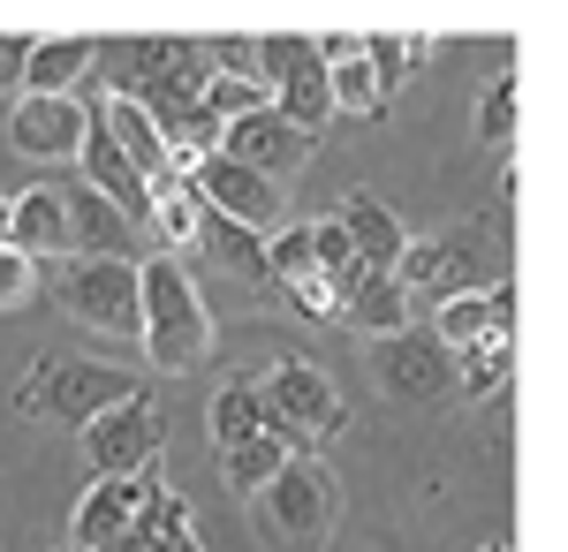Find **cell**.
<instances>
[{
	"instance_id": "cell-1",
	"label": "cell",
	"mask_w": 568,
	"mask_h": 552,
	"mask_svg": "<svg viewBox=\"0 0 568 552\" xmlns=\"http://www.w3.org/2000/svg\"><path fill=\"white\" fill-rule=\"evenodd\" d=\"M136 340L160 371H197L213 356V318H205V296L190 280L182 257H144L136 265Z\"/></svg>"
},
{
	"instance_id": "cell-2",
	"label": "cell",
	"mask_w": 568,
	"mask_h": 552,
	"mask_svg": "<svg viewBox=\"0 0 568 552\" xmlns=\"http://www.w3.org/2000/svg\"><path fill=\"white\" fill-rule=\"evenodd\" d=\"M144 379H130L122 364H91V356H45L31 386H23V417H53V425L84 431L91 417H106L114 401H130Z\"/></svg>"
},
{
	"instance_id": "cell-3",
	"label": "cell",
	"mask_w": 568,
	"mask_h": 552,
	"mask_svg": "<svg viewBox=\"0 0 568 552\" xmlns=\"http://www.w3.org/2000/svg\"><path fill=\"white\" fill-rule=\"evenodd\" d=\"M258 401H265V431L288 439V447H311V439L342 431V393H334V379L318 364H296V356L273 364L258 379Z\"/></svg>"
},
{
	"instance_id": "cell-4",
	"label": "cell",
	"mask_w": 568,
	"mask_h": 552,
	"mask_svg": "<svg viewBox=\"0 0 568 552\" xmlns=\"http://www.w3.org/2000/svg\"><path fill=\"white\" fill-rule=\"evenodd\" d=\"M61 303L91 334L136 340V257H77V265H61Z\"/></svg>"
},
{
	"instance_id": "cell-5",
	"label": "cell",
	"mask_w": 568,
	"mask_h": 552,
	"mask_svg": "<svg viewBox=\"0 0 568 552\" xmlns=\"http://www.w3.org/2000/svg\"><path fill=\"white\" fill-rule=\"evenodd\" d=\"M326 522H334V484L296 454V462L258 492V530L273 538V552H311L326 538Z\"/></svg>"
},
{
	"instance_id": "cell-6",
	"label": "cell",
	"mask_w": 568,
	"mask_h": 552,
	"mask_svg": "<svg viewBox=\"0 0 568 552\" xmlns=\"http://www.w3.org/2000/svg\"><path fill=\"white\" fill-rule=\"evenodd\" d=\"M84 454L99 477H144V469L160 462V409H152V393L136 386L130 401H114L106 417H91L84 425Z\"/></svg>"
},
{
	"instance_id": "cell-7",
	"label": "cell",
	"mask_w": 568,
	"mask_h": 552,
	"mask_svg": "<svg viewBox=\"0 0 568 552\" xmlns=\"http://www.w3.org/2000/svg\"><path fill=\"white\" fill-rule=\"evenodd\" d=\"M182 182L197 190V205H205V213L235 219V227H251V235H265V227L281 219V190L258 182L251 167H235V160H220V152H213V160H197Z\"/></svg>"
},
{
	"instance_id": "cell-8",
	"label": "cell",
	"mask_w": 568,
	"mask_h": 552,
	"mask_svg": "<svg viewBox=\"0 0 568 552\" xmlns=\"http://www.w3.org/2000/svg\"><path fill=\"white\" fill-rule=\"evenodd\" d=\"M220 160H235V167H251L258 182L281 190V174H296L311 160V136H296L273 106H258V114H243V122L220 129Z\"/></svg>"
},
{
	"instance_id": "cell-9",
	"label": "cell",
	"mask_w": 568,
	"mask_h": 552,
	"mask_svg": "<svg viewBox=\"0 0 568 552\" xmlns=\"http://www.w3.org/2000/svg\"><path fill=\"white\" fill-rule=\"evenodd\" d=\"M84 122L91 106L77 99H16V114H8V144L23 152V160H77V144H84Z\"/></svg>"
},
{
	"instance_id": "cell-10",
	"label": "cell",
	"mask_w": 568,
	"mask_h": 552,
	"mask_svg": "<svg viewBox=\"0 0 568 552\" xmlns=\"http://www.w3.org/2000/svg\"><path fill=\"white\" fill-rule=\"evenodd\" d=\"M379 379H387L394 401H433V393L455 386V356H447L433 334H417V326H409V334L379 340Z\"/></svg>"
},
{
	"instance_id": "cell-11",
	"label": "cell",
	"mask_w": 568,
	"mask_h": 552,
	"mask_svg": "<svg viewBox=\"0 0 568 552\" xmlns=\"http://www.w3.org/2000/svg\"><path fill=\"white\" fill-rule=\"evenodd\" d=\"M61 197V219H69V257H136V235L122 227V213L84 190V182H53Z\"/></svg>"
},
{
	"instance_id": "cell-12",
	"label": "cell",
	"mask_w": 568,
	"mask_h": 552,
	"mask_svg": "<svg viewBox=\"0 0 568 552\" xmlns=\"http://www.w3.org/2000/svg\"><path fill=\"white\" fill-rule=\"evenodd\" d=\"M136 500H144V477H91V492L77 500V522H69V552H99L130 538Z\"/></svg>"
},
{
	"instance_id": "cell-13",
	"label": "cell",
	"mask_w": 568,
	"mask_h": 552,
	"mask_svg": "<svg viewBox=\"0 0 568 552\" xmlns=\"http://www.w3.org/2000/svg\"><path fill=\"white\" fill-rule=\"evenodd\" d=\"M0 243L16 257H69V219H61V197H53V182L39 190H16L8 197V227H0Z\"/></svg>"
},
{
	"instance_id": "cell-14",
	"label": "cell",
	"mask_w": 568,
	"mask_h": 552,
	"mask_svg": "<svg viewBox=\"0 0 568 552\" xmlns=\"http://www.w3.org/2000/svg\"><path fill=\"white\" fill-rule=\"evenodd\" d=\"M425 334L455 356V348H470V340L485 334H516V288L508 280H493V288H478V296H455V303H439V318L425 326Z\"/></svg>"
},
{
	"instance_id": "cell-15",
	"label": "cell",
	"mask_w": 568,
	"mask_h": 552,
	"mask_svg": "<svg viewBox=\"0 0 568 552\" xmlns=\"http://www.w3.org/2000/svg\"><path fill=\"white\" fill-rule=\"evenodd\" d=\"M334 227L349 235V251H356L364 273H394V257H402V243H409V227H402L372 190H349V197H342V213H334Z\"/></svg>"
},
{
	"instance_id": "cell-16",
	"label": "cell",
	"mask_w": 568,
	"mask_h": 552,
	"mask_svg": "<svg viewBox=\"0 0 568 552\" xmlns=\"http://www.w3.org/2000/svg\"><path fill=\"white\" fill-rule=\"evenodd\" d=\"M318 45V61H326V99H334V114H387V91H379V76L364 69V45L349 39V31H326Z\"/></svg>"
},
{
	"instance_id": "cell-17",
	"label": "cell",
	"mask_w": 568,
	"mask_h": 552,
	"mask_svg": "<svg viewBox=\"0 0 568 552\" xmlns=\"http://www.w3.org/2000/svg\"><path fill=\"white\" fill-rule=\"evenodd\" d=\"M91 61H99V39H31L16 84L31 91V99H77V76H84Z\"/></svg>"
},
{
	"instance_id": "cell-18",
	"label": "cell",
	"mask_w": 568,
	"mask_h": 552,
	"mask_svg": "<svg viewBox=\"0 0 568 552\" xmlns=\"http://www.w3.org/2000/svg\"><path fill=\"white\" fill-rule=\"evenodd\" d=\"M130 538L144 552H205L197 545V530H190V508H182L175 492L144 469V500H136V522H130Z\"/></svg>"
},
{
	"instance_id": "cell-19",
	"label": "cell",
	"mask_w": 568,
	"mask_h": 552,
	"mask_svg": "<svg viewBox=\"0 0 568 552\" xmlns=\"http://www.w3.org/2000/svg\"><path fill=\"white\" fill-rule=\"evenodd\" d=\"M342 326H356V334H372V340L409 334V296L394 288L387 273H364L349 288V303H342Z\"/></svg>"
},
{
	"instance_id": "cell-20",
	"label": "cell",
	"mask_w": 568,
	"mask_h": 552,
	"mask_svg": "<svg viewBox=\"0 0 568 552\" xmlns=\"http://www.w3.org/2000/svg\"><path fill=\"white\" fill-rule=\"evenodd\" d=\"M99 122H106V136H114V152H122V160H130V167L144 174V182L175 174V167H168V144H160V129L144 122V114H136L130 99H106V106H99Z\"/></svg>"
},
{
	"instance_id": "cell-21",
	"label": "cell",
	"mask_w": 568,
	"mask_h": 552,
	"mask_svg": "<svg viewBox=\"0 0 568 552\" xmlns=\"http://www.w3.org/2000/svg\"><path fill=\"white\" fill-rule=\"evenodd\" d=\"M197 243L213 251L220 273H235V280H258L265 288V235H251V227H235V219H220L197 205Z\"/></svg>"
},
{
	"instance_id": "cell-22",
	"label": "cell",
	"mask_w": 568,
	"mask_h": 552,
	"mask_svg": "<svg viewBox=\"0 0 568 552\" xmlns=\"http://www.w3.org/2000/svg\"><path fill=\"white\" fill-rule=\"evenodd\" d=\"M144 235H152V243H168V257H175L182 243H197V190H190L182 174H160V182H152Z\"/></svg>"
},
{
	"instance_id": "cell-23",
	"label": "cell",
	"mask_w": 568,
	"mask_h": 552,
	"mask_svg": "<svg viewBox=\"0 0 568 552\" xmlns=\"http://www.w3.org/2000/svg\"><path fill=\"white\" fill-rule=\"evenodd\" d=\"M288 462H296V447H288V439H273V431H258V439H243V447H227V454H220V477H227L235 492H265Z\"/></svg>"
},
{
	"instance_id": "cell-24",
	"label": "cell",
	"mask_w": 568,
	"mask_h": 552,
	"mask_svg": "<svg viewBox=\"0 0 568 552\" xmlns=\"http://www.w3.org/2000/svg\"><path fill=\"white\" fill-rule=\"evenodd\" d=\"M258 431H265L258 379H227L213 393V439H220V454H227V447H243V439H258Z\"/></svg>"
},
{
	"instance_id": "cell-25",
	"label": "cell",
	"mask_w": 568,
	"mask_h": 552,
	"mask_svg": "<svg viewBox=\"0 0 568 552\" xmlns=\"http://www.w3.org/2000/svg\"><path fill=\"white\" fill-rule=\"evenodd\" d=\"M508 348H516V334H485V340H470V348H455V379H463L470 401L500 393V379H508Z\"/></svg>"
},
{
	"instance_id": "cell-26",
	"label": "cell",
	"mask_w": 568,
	"mask_h": 552,
	"mask_svg": "<svg viewBox=\"0 0 568 552\" xmlns=\"http://www.w3.org/2000/svg\"><path fill=\"white\" fill-rule=\"evenodd\" d=\"M478 288H493L485 257L470 251V243H447V235H439V265H433V288H425V296L455 303V296H478Z\"/></svg>"
},
{
	"instance_id": "cell-27",
	"label": "cell",
	"mask_w": 568,
	"mask_h": 552,
	"mask_svg": "<svg viewBox=\"0 0 568 552\" xmlns=\"http://www.w3.org/2000/svg\"><path fill=\"white\" fill-rule=\"evenodd\" d=\"M356 45H364V69L379 76V91H387V99L409 84V69H417V61L433 53L425 39H394V31H379V39H356Z\"/></svg>"
},
{
	"instance_id": "cell-28",
	"label": "cell",
	"mask_w": 568,
	"mask_h": 552,
	"mask_svg": "<svg viewBox=\"0 0 568 552\" xmlns=\"http://www.w3.org/2000/svg\"><path fill=\"white\" fill-rule=\"evenodd\" d=\"M516 114H524V99H516V76H493L478 99V136L485 144H508L516 136Z\"/></svg>"
},
{
	"instance_id": "cell-29",
	"label": "cell",
	"mask_w": 568,
	"mask_h": 552,
	"mask_svg": "<svg viewBox=\"0 0 568 552\" xmlns=\"http://www.w3.org/2000/svg\"><path fill=\"white\" fill-rule=\"evenodd\" d=\"M31 296H39V265H31V257H16L8 243H0V310H23Z\"/></svg>"
},
{
	"instance_id": "cell-30",
	"label": "cell",
	"mask_w": 568,
	"mask_h": 552,
	"mask_svg": "<svg viewBox=\"0 0 568 552\" xmlns=\"http://www.w3.org/2000/svg\"><path fill=\"white\" fill-rule=\"evenodd\" d=\"M288 303H296L304 318H318V326H342V296H334L318 273H311V280H296V288H288Z\"/></svg>"
},
{
	"instance_id": "cell-31",
	"label": "cell",
	"mask_w": 568,
	"mask_h": 552,
	"mask_svg": "<svg viewBox=\"0 0 568 552\" xmlns=\"http://www.w3.org/2000/svg\"><path fill=\"white\" fill-rule=\"evenodd\" d=\"M23 53H31V39H0V91L23 76Z\"/></svg>"
},
{
	"instance_id": "cell-32",
	"label": "cell",
	"mask_w": 568,
	"mask_h": 552,
	"mask_svg": "<svg viewBox=\"0 0 568 552\" xmlns=\"http://www.w3.org/2000/svg\"><path fill=\"white\" fill-rule=\"evenodd\" d=\"M99 552H144V545H136V538H114V545H99Z\"/></svg>"
},
{
	"instance_id": "cell-33",
	"label": "cell",
	"mask_w": 568,
	"mask_h": 552,
	"mask_svg": "<svg viewBox=\"0 0 568 552\" xmlns=\"http://www.w3.org/2000/svg\"><path fill=\"white\" fill-rule=\"evenodd\" d=\"M0 227H8V197H0Z\"/></svg>"
},
{
	"instance_id": "cell-34",
	"label": "cell",
	"mask_w": 568,
	"mask_h": 552,
	"mask_svg": "<svg viewBox=\"0 0 568 552\" xmlns=\"http://www.w3.org/2000/svg\"><path fill=\"white\" fill-rule=\"evenodd\" d=\"M485 552H508V545H485Z\"/></svg>"
}]
</instances>
